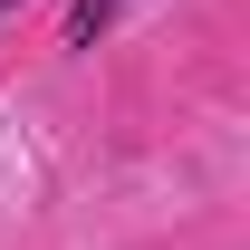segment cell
I'll return each mask as SVG.
<instances>
[{"label":"cell","instance_id":"1","mask_svg":"<svg viewBox=\"0 0 250 250\" xmlns=\"http://www.w3.org/2000/svg\"><path fill=\"white\" fill-rule=\"evenodd\" d=\"M116 20H125V0H67V48H96Z\"/></svg>","mask_w":250,"mask_h":250},{"label":"cell","instance_id":"2","mask_svg":"<svg viewBox=\"0 0 250 250\" xmlns=\"http://www.w3.org/2000/svg\"><path fill=\"white\" fill-rule=\"evenodd\" d=\"M10 10H20V0H0V20H10Z\"/></svg>","mask_w":250,"mask_h":250}]
</instances>
